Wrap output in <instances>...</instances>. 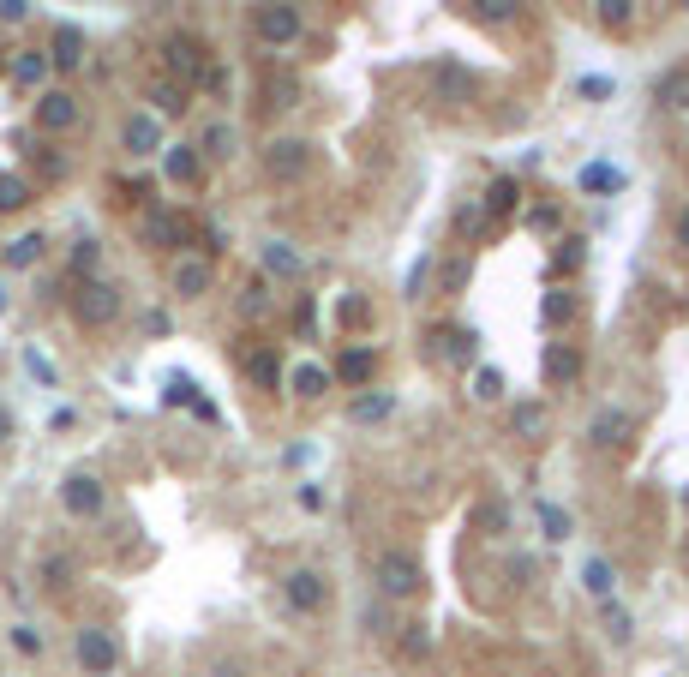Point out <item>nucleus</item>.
Returning <instances> with one entry per match:
<instances>
[{
  "mask_svg": "<svg viewBox=\"0 0 689 677\" xmlns=\"http://www.w3.org/2000/svg\"><path fill=\"white\" fill-rule=\"evenodd\" d=\"M372 582H378L384 600H414V594L426 588V570H420V558H408V552H378V558H372Z\"/></svg>",
  "mask_w": 689,
  "mask_h": 677,
  "instance_id": "f257e3e1",
  "label": "nucleus"
},
{
  "mask_svg": "<svg viewBox=\"0 0 689 677\" xmlns=\"http://www.w3.org/2000/svg\"><path fill=\"white\" fill-rule=\"evenodd\" d=\"M252 36H258L264 48L300 42V6H294V0H258V6H252Z\"/></svg>",
  "mask_w": 689,
  "mask_h": 677,
  "instance_id": "f03ea898",
  "label": "nucleus"
},
{
  "mask_svg": "<svg viewBox=\"0 0 689 677\" xmlns=\"http://www.w3.org/2000/svg\"><path fill=\"white\" fill-rule=\"evenodd\" d=\"M162 66H168V78H174L180 90H198L204 72H210V54H204L198 36H168V42H162Z\"/></svg>",
  "mask_w": 689,
  "mask_h": 677,
  "instance_id": "7ed1b4c3",
  "label": "nucleus"
},
{
  "mask_svg": "<svg viewBox=\"0 0 689 677\" xmlns=\"http://www.w3.org/2000/svg\"><path fill=\"white\" fill-rule=\"evenodd\" d=\"M72 318H78L84 330L114 324V318H120V288H114V282H102V276L78 282V294H72Z\"/></svg>",
  "mask_w": 689,
  "mask_h": 677,
  "instance_id": "20e7f679",
  "label": "nucleus"
},
{
  "mask_svg": "<svg viewBox=\"0 0 689 677\" xmlns=\"http://www.w3.org/2000/svg\"><path fill=\"white\" fill-rule=\"evenodd\" d=\"M426 84H432V102H444V108H462V102H474V72L468 66H456V60H432V72H426Z\"/></svg>",
  "mask_w": 689,
  "mask_h": 677,
  "instance_id": "39448f33",
  "label": "nucleus"
},
{
  "mask_svg": "<svg viewBox=\"0 0 689 677\" xmlns=\"http://www.w3.org/2000/svg\"><path fill=\"white\" fill-rule=\"evenodd\" d=\"M306 168H312V144H306V138H270V144H264V174H270V180L288 186V180H300Z\"/></svg>",
  "mask_w": 689,
  "mask_h": 677,
  "instance_id": "423d86ee",
  "label": "nucleus"
},
{
  "mask_svg": "<svg viewBox=\"0 0 689 677\" xmlns=\"http://www.w3.org/2000/svg\"><path fill=\"white\" fill-rule=\"evenodd\" d=\"M60 504H66V516L72 522H90V516H102V504H108V492H102V480L96 474H66L60 480Z\"/></svg>",
  "mask_w": 689,
  "mask_h": 677,
  "instance_id": "0eeeda50",
  "label": "nucleus"
},
{
  "mask_svg": "<svg viewBox=\"0 0 689 677\" xmlns=\"http://www.w3.org/2000/svg\"><path fill=\"white\" fill-rule=\"evenodd\" d=\"M72 654H78V666H84L90 677H108L114 666H120V642H114L108 630H78Z\"/></svg>",
  "mask_w": 689,
  "mask_h": 677,
  "instance_id": "6e6552de",
  "label": "nucleus"
},
{
  "mask_svg": "<svg viewBox=\"0 0 689 677\" xmlns=\"http://www.w3.org/2000/svg\"><path fill=\"white\" fill-rule=\"evenodd\" d=\"M282 600H288L294 612H324V600H330L324 570H288V576H282Z\"/></svg>",
  "mask_w": 689,
  "mask_h": 677,
  "instance_id": "1a4fd4ad",
  "label": "nucleus"
},
{
  "mask_svg": "<svg viewBox=\"0 0 689 677\" xmlns=\"http://www.w3.org/2000/svg\"><path fill=\"white\" fill-rule=\"evenodd\" d=\"M168 282H174V294H180V300H204V294H210V282H216V270H210V258L180 252V258H174V270H168Z\"/></svg>",
  "mask_w": 689,
  "mask_h": 677,
  "instance_id": "9d476101",
  "label": "nucleus"
},
{
  "mask_svg": "<svg viewBox=\"0 0 689 677\" xmlns=\"http://www.w3.org/2000/svg\"><path fill=\"white\" fill-rule=\"evenodd\" d=\"M78 114H84V108H78L72 90H42V96H36V126H42V132H72Z\"/></svg>",
  "mask_w": 689,
  "mask_h": 677,
  "instance_id": "9b49d317",
  "label": "nucleus"
},
{
  "mask_svg": "<svg viewBox=\"0 0 689 677\" xmlns=\"http://www.w3.org/2000/svg\"><path fill=\"white\" fill-rule=\"evenodd\" d=\"M630 432H636V420H630L624 408H600V414L588 420V444H594V450H624Z\"/></svg>",
  "mask_w": 689,
  "mask_h": 677,
  "instance_id": "f8f14e48",
  "label": "nucleus"
},
{
  "mask_svg": "<svg viewBox=\"0 0 689 677\" xmlns=\"http://www.w3.org/2000/svg\"><path fill=\"white\" fill-rule=\"evenodd\" d=\"M120 144H126V156H156V150H168V144H162V126H156V114H126Z\"/></svg>",
  "mask_w": 689,
  "mask_h": 677,
  "instance_id": "ddd939ff",
  "label": "nucleus"
},
{
  "mask_svg": "<svg viewBox=\"0 0 689 677\" xmlns=\"http://www.w3.org/2000/svg\"><path fill=\"white\" fill-rule=\"evenodd\" d=\"M198 174H204V150H198V144H168V150H162V180L198 186Z\"/></svg>",
  "mask_w": 689,
  "mask_h": 677,
  "instance_id": "4468645a",
  "label": "nucleus"
},
{
  "mask_svg": "<svg viewBox=\"0 0 689 677\" xmlns=\"http://www.w3.org/2000/svg\"><path fill=\"white\" fill-rule=\"evenodd\" d=\"M144 240L162 246V252H180V246H186V222H180L174 210H150V216H144Z\"/></svg>",
  "mask_w": 689,
  "mask_h": 677,
  "instance_id": "2eb2a0df",
  "label": "nucleus"
},
{
  "mask_svg": "<svg viewBox=\"0 0 689 677\" xmlns=\"http://www.w3.org/2000/svg\"><path fill=\"white\" fill-rule=\"evenodd\" d=\"M432 342H438V354H444V360H456V366H468V360L480 354V330H462V324H444Z\"/></svg>",
  "mask_w": 689,
  "mask_h": 677,
  "instance_id": "dca6fc26",
  "label": "nucleus"
},
{
  "mask_svg": "<svg viewBox=\"0 0 689 677\" xmlns=\"http://www.w3.org/2000/svg\"><path fill=\"white\" fill-rule=\"evenodd\" d=\"M516 210H522V186H516V174H498V180L486 186V216L504 222V216H516Z\"/></svg>",
  "mask_w": 689,
  "mask_h": 677,
  "instance_id": "f3484780",
  "label": "nucleus"
},
{
  "mask_svg": "<svg viewBox=\"0 0 689 677\" xmlns=\"http://www.w3.org/2000/svg\"><path fill=\"white\" fill-rule=\"evenodd\" d=\"M264 276H276V282H300L306 264H300V252H294L288 240H270V246H264Z\"/></svg>",
  "mask_w": 689,
  "mask_h": 677,
  "instance_id": "a211bd4d",
  "label": "nucleus"
},
{
  "mask_svg": "<svg viewBox=\"0 0 689 677\" xmlns=\"http://www.w3.org/2000/svg\"><path fill=\"white\" fill-rule=\"evenodd\" d=\"M576 378H582V348L552 342L546 348V384H576Z\"/></svg>",
  "mask_w": 689,
  "mask_h": 677,
  "instance_id": "6ab92c4d",
  "label": "nucleus"
},
{
  "mask_svg": "<svg viewBox=\"0 0 689 677\" xmlns=\"http://www.w3.org/2000/svg\"><path fill=\"white\" fill-rule=\"evenodd\" d=\"M522 6H528V0H468V18L486 24V30H504V24L522 18Z\"/></svg>",
  "mask_w": 689,
  "mask_h": 677,
  "instance_id": "aec40b11",
  "label": "nucleus"
},
{
  "mask_svg": "<svg viewBox=\"0 0 689 677\" xmlns=\"http://www.w3.org/2000/svg\"><path fill=\"white\" fill-rule=\"evenodd\" d=\"M48 54H54V66H60V72L84 66V30H78V24H60V30H54V42H48Z\"/></svg>",
  "mask_w": 689,
  "mask_h": 677,
  "instance_id": "412c9836",
  "label": "nucleus"
},
{
  "mask_svg": "<svg viewBox=\"0 0 689 677\" xmlns=\"http://www.w3.org/2000/svg\"><path fill=\"white\" fill-rule=\"evenodd\" d=\"M198 150H204L210 162H234V150H240V132H234L228 120H210V126H204V138H198Z\"/></svg>",
  "mask_w": 689,
  "mask_h": 677,
  "instance_id": "4be33fe9",
  "label": "nucleus"
},
{
  "mask_svg": "<svg viewBox=\"0 0 689 677\" xmlns=\"http://www.w3.org/2000/svg\"><path fill=\"white\" fill-rule=\"evenodd\" d=\"M246 378H252L258 390H276V384H282V354H276V348H246Z\"/></svg>",
  "mask_w": 689,
  "mask_h": 677,
  "instance_id": "5701e85b",
  "label": "nucleus"
},
{
  "mask_svg": "<svg viewBox=\"0 0 689 677\" xmlns=\"http://www.w3.org/2000/svg\"><path fill=\"white\" fill-rule=\"evenodd\" d=\"M390 414H396V396H390V390H372V396H354V402H348V420H354V426H378V420H390Z\"/></svg>",
  "mask_w": 689,
  "mask_h": 677,
  "instance_id": "b1692460",
  "label": "nucleus"
},
{
  "mask_svg": "<svg viewBox=\"0 0 689 677\" xmlns=\"http://www.w3.org/2000/svg\"><path fill=\"white\" fill-rule=\"evenodd\" d=\"M186 96H192V90H180L174 78H162V84H150V114H156V120H174V114H186V108H192Z\"/></svg>",
  "mask_w": 689,
  "mask_h": 677,
  "instance_id": "393cba45",
  "label": "nucleus"
},
{
  "mask_svg": "<svg viewBox=\"0 0 689 677\" xmlns=\"http://www.w3.org/2000/svg\"><path fill=\"white\" fill-rule=\"evenodd\" d=\"M330 378H336L330 366H318V360H306V366H300V372H294L288 384H294V396H300V402H318V396L330 390Z\"/></svg>",
  "mask_w": 689,
  "mask_h": 677,
  "instance_id": "a878e982",
  "label": "nucleus"
},
{
  "mask_svg": "<svg viewBox=\"0 0 689 677\" xmlns=\"http://www.w3.org/2000/svg\"><path fill=\"white\" fill-rule=\"evenodd\" d=\"M654 102H660V108H689V66H672V72H660V84H654Z\"/></svg>",
  "mask_w": 689,
  "mask_h": 677,
  "instance_id": "bb28decb",
  "label": "nucleus"
},
{
  "mask_svg": "<svg viewBox=\"0 0 689 677\" xmlns=\"http://www.w3.org/2000/svg\"><path fill=\"white\" fill-rule=\"evenodd\" d=\"M48 72H54V54H48V48H24V54L12 60V78H18V84H42Z\"/></svg>",
  "mask_w": 689,
  "mask_h": 677,
  "instance_id": "cd10ccee",
  "label": "nucleus"
},
{
  "mask_svg": "<svg viewBox=\"0 0 689 677\" xmlns=\"http://www.w3.org/2000/svg\"><path fill=\"white\" fill-rule=\"evenodd\" d=\"M576 186H582V192H624V168H612V162H588V168L576 174Z\"/></svg>",
  "mask_w": 689,
  "mask_h": 677,
  "instance_id": "c85d7f7f",
  "label": "nucleus"
},
{
  "mask_svg": "<svg viewBox=\"0 0 689 677\" xmlns=\"http://www.w3.org/2000/svg\"><path fill=\"white\" fill-rule=\"evenodd\" d=\"M96 270H102V240L78 234V240H72V276H78V282H90Z\"/></svg>",
  "mask_w": 689,
  "mask_h": 677,
  "instance_id": "c756f323",
  "label": "nucleus"
},
{
  "mask_svg": "<svg viewBox=\"0 0 689 677\" xmlns=\"http://www.w3.org/2000/svg\"><path fill=\"white\" fill-rule=\"evenodd\" d=\"M372 366H378V354H372V348H348V354L336 360V378H342V384H366V378H372Z\"/></svg>",
  "mask_w": 689,
  "mask_h": 677,
  "instance_id": "7c9ffc66",
  "label": "nucleus"
},
{
  "mask_svg": "<svg viewBox=\"0 0 689 677\" xmlns=\"http://www.w3.org/2000/svg\"><path fill=\"white\" fill-rule=\"evenodd\" d=\"M546 420H552V414H546V402H516V408H510L516 438H540V432H546Z\"/></svg>",
  "mask_w": 689,
  "mask_h": 677,
  "instance_id": "2f4dec72",
  "label": "nucleus"
},
{
  "mask_svg": "<svg viewBox=\"0 0 689 677\" xmlns=\"http://www.w3.org/2000/svg\"><path fill=\"white\" fill-rule=\"evenodd\" d=\"M474 528H480L486 540H504V534H510V504H498V498H486V504L474 510Z\"/></svg>",
  "mask_w": 689,
  "mask_h": 677,
  "instance_id": "473e14b6",
  "label": "nucleus"
},
{
  "mask_svg": "<svg viewBox=\"0 0 689 677\" xmlns=\"http://www.w3.org/2000/svg\"><path fill=\"white\" fill-rule=\"evenodd\" d=\"M582 582H588L594 600H612V594H618V570H612L606 558H588V564H582Z\"/></svg>",
  "mask_w": 689,
  "mask_h": 677,
  "instance_id": "72a5a7b5",
  "label": "nucleus"
},
{
  "mask_svg": "<svg viewBox=\"0 0 689 677\" xmlns=\"http://www.w3.org/2000/svg\"><path fill=\"white\" fill-rule=\"evenodd\" d=\"M42 234H18L12 246H6V270H30V264H42Z\"/></svg>",
  "mask_w": 689,
  "mask_h": 677,
  "instance_id": "f704fd0d",
  "label": "nucleus"
},
{
  "mask_svg": "<svg viewBox=\"0 0 689 677\" xmlns=\"http://www.w3.org/2000/svg\"><path fill=\"white\" fill-rule=\"evenodd\" d=\"M204 396H198V384L186 378V372H174V378H162V408H198Z\"/></svg>",
  "mask_w": 689,
  "mask_h": 677,
  "instance_id": "c9c22d12",
  "label": "nucleus"
},
{
  "mask_svg": "<svg viewBox=\"0 0 689 677\" xmlns=\"http://www.w3.org/2000/svg\"><path fill=\"white\" fill-rule=\"evenodd\" d=\"M600 606H606V612H600V618H606V636H612V642L624 648V642L636 636V618H630V612H624L618 600H600Z\"/></svg>",
  "mask_w": 689,
  "mask_h": 677,
  "instance_id": "e433bc0d",
  "label": "nucleus"
},
{
  "mask_svg": "<svg viewBox=\"0 0 689 677\" xmlns=\"http://www.w3.org/2000/svg\"><path fill=\"white\" fill-rule=\"evenodd\" d=\"M24 204H30V180L0 168V210H24Z\"/></svg>",
  "mask_w": 689,
  "mask_h": 677,
  "instance_id": "4c0bfd02",
  "label": "nucleus"
},
{
  "mask_svg": "<svg viewBox=\"0 0 689 677\" xmlns=\"http://www.w3.org/2000/svg\"><path fill=\"white\" fill-rule=\"evenodd\" d=\"M264 96H270V108H294V96H300L294 72H270V78H264Z\"/></svg>",
  "mask_w": 689,
  "mask_h": 677,
  "instance_id": "58836bf2",
  "label": "nucleus"
},
{
  "mask_svg": "<svg viewBox=\"0 0 689 677\" xmlns=\"http://www.w3.org/2000/svg\"><path fill=\"white\" fill-rule=\"evenodd\" d=\"M570 312H576V294H570V288H552V294H546V306H540V318H546V324H570Z\"/></svg>",
  "mask_w": 689,
  "mask_h": 677,
  "instance_id": "ea45409f",
  "label": "nucleus"
},
{
  "mask_svg": "<svg viewBox=\"0 0 689 677\" xmlns=\"http://www.w3.org/2000/svg\"><path fill=\"white\" fill-rule=\"evenodd\" d=\"M540 528H546V540H570L576 534L570 510H558V504H540Z\"/></svg>",
  "mask_w": 689,
  "mask_h": 677,
  "instance_id": "a19ab883",
  "label": "nucleus"
},
{
  "mask_svg": "<svg viewBox=\"0 0 689 677\" xmlns=\"http://www.w3.org/2000/svg\"><path fill=\"white\" fill-rule=\"evenodd\" d=\"M474 402H504V372L480 366V372H474Z\"/></svg>",
  "mask_w": 689,
  "mask_h": 677,
  "instance_id": "79ce46f5",
  "label": "nucleus"
},
{
  "mask_svg": "<svg viewBox=\"0 0 689 677\" xmlns=\"http://www.w3.org/2000/svg\"><path fill=\"white\" fill-rule=\"evenodd\" d=\"M630 18H636V0H600V24L606 30H624Z\"/></svg>",
  "mask_w": 689,
  "mask_h": 677,
  "instance_id": "37998d69",
  "label": "nucleus"
},
{
  "mask_svg": "<svg viewBox=\"0 0 689 677\" xmlns=\"http://www.w3.org/2000/svg\"><path fill=\"white\" fill-rule=\"evenodd\" d=\"M486 222H492V216H486V204H462V210H456V228H462V234H480Z\"/></svg>",
  "mask_w": 689,
  "mask_h": 677,
  "instance_id": "c03bdc74",
  "label": "nucleus"
},
{
  "mask_svg": "<svg viewBox=\"0 0 689 677\" xmlns=\"http://www.w3.org/2000/svg\"><path fill=\"white\" fill-rule=\"evenodd\" d=\"M204 96H228V66L222 60H210V72H204V84H198Z\"/></svg>",
  "mask_w": 689,
  "mask_h": 677,
  "instance_id": "a18cd8bd",
  "label": "nucleus"
},
{
  "mask_svg": "<svg viewBox=\"0 0 689 677\" xmlns=\"http://www.w3.org/2000/svg\"><path fill=\"white\" fill-rule=\"evenodd\" d=\"M264 306H270V288H264V282H252V288L240 294V312H246V318H258Z\"/></svg>",
  "mask_w": 689,
  "mask_h": 677,
  "instance_id": "49530a36",
  "label": "nucleus"
},
{
  "mask_svg": "<svg viewBox=\"0 0 689 677\" xmlns=\"http://www.w3.org/2000/svg\"><path fill=\"white\" fill-rule=\"evenodd\" d=\"M12 648H18V654H42V630H30V624H12Z\"/></svg>",
  "mask_w": 689,
  "mask_h": 677,
  "instance_id": "de8ad7c7",
  "label": "nucleus"
},
{
  "mask_svg": "<svg viewBox=\"0 0 689 677\" xmlns=\"http://www.w3.org/2000/svg\"><path fill=\"white\" fill-rule=\"evenodd\" d=\"M426 648H432L426 624H402V654H426Z\"/></svg>",
  "mask_w": 689,
  "mask_h": 677,
  "instance_id": "09e8293b",
  "label": "nucleus"
},
{
  "mask_svg": "<svg viewBox=\"0 0 689 677\" xmlns=\"http://www.w3.org/2000/svg\"><path fill=\"white\" fill-rule=\"evenodd\" d=\"M462 288H468V258L444 264V294H462Z\"/></svg>",
  "mask_w": 689,
  "mask_h": 677,
  "instance_id": "8fccbe9b",
  "label": "nucleus"
},
{
  "mask_svg": "<svg viewBox=\"0 0 689 677\" xmlns=\"http://www.w3.org/2000/svg\"><path fill=\"white\" fill-rule=\"evenodd\" d=\"M576 264H582V240H564L558 246V270H576Z\"/></svg>",
  "mask_w": 689,
  "mask_h": 677,
  "instance_id": "3c124183",
  "label": "nucleus"
},
{
  "mask_svg": "<svg viewBox=\"0 0 689 677\" xmlns=\"http://www.w3.org/2000/svg\"><path fill=\"white\" fill-rule=\"evenodd\" d=\"M24 366H30V372H36V378H42V384H54V366H48V360H42V354H36V348H30V354H24Z\"/></svg>",
  "mask_w": 689,
  "mask_h": 677,
  "instance_id": "603ef678",
  "label": "nucleus"
},
{
  "mask_svg": "<svg viewBox=\"0 0 689 677\" xmlns=\"http://www.w3.org/2000/svg\"><path fill=\"white\" fill-rule=\"evenodd\" d=\"M60 174H66V162L54 150H42V180H60Z\"/></svg>",
  "mask_w": 689,
  "mask_h": 677,
  "instance_id": "864d4df0",
  "label": "nucleus"
},
{
  "mask_svg": "<svg viewBox=\"0 0 689 677\" xmlns=\"http://www.w3.org/2000/svg\"><path fill=\"white\" fill-rule=\"evenodd\" d=\"M300 510H312V516H318V510H324V492H318V486H300Z\"/></svg>",
  "mask_w": 689,
  "mask_h": 677,
  "instance_id": "5fc2aeb1",
  "label": "nucleus"
},
{
  "mask_svg": "<svg viewBox=\"0 0 689 677\" xmlns=\"http://www.w3.org/2000/svg\"><path fill=\"white\" fill-rule=\"evenodd\" d=\"M678 246H684V252H689V204H684V210H678Z\"/></svg>",
  "mask_w": 689,
  "mask_h": 677,
  "instance_id": "6e6d98bb",
  "label": "nucleus"
},
{
  "mask_svg": "<svg viewBox=\"0 0 689 677\" xmlns=\"http://www.w3.org/2000/svg\"><path fill=\"white\" fill-rule=\"evenodd\" d=\"M6 438H12V414L0 408V444H6Z\"/></svg>",
  "mask_w": 689,
  "mask_h": 677,
  "instance_id": "4d7b16f0",
  "label": "nucleus"
},
{
  "mask_svg": "<svg viewBox=\"0 0 689 677\" xmlns=\"http://www.w3.org/2000/svg\"><path fill=\"white\" fill-rule=\"evenodd\" d=\"M6 306H12V300H6V282H0V312H6Z\"/></svg>",
  "mask_w": 689,
  "mask_h": 677,
  "instance_id": "13d9d810",
  "label": "nucleus"
},
{
  "mask_svg": "<svg viewBox=\"0 0 689 677\" xmlns=\"http://www.w3.org/2000/svg\"><path fill=\"white\" fill-rule=\"evenodd\" d=\"M684 564H689V540H684Z\"/></svg>",
  "mask_w": 689,
  "mask_h": 677,
  "instance_id": "bf43d9fd",
  "label": "nucleus"
},
{
  "mask_svg": "<svg viewBox=\"0 0 689 677\" xmlns=\"http://www.w3.org/2000/svg\"><path fill=\"white\" fill-rule=\"evenodd\" d=\"M678 6H684V12H689V0H678Z\"/></svg>",
  "mask_w": 689,
  "mask_h": 677,
  "instance_id": "052dcab7",
  "label": "nucleus"
},
{
  "mask_svg": "<svg viewBox=\"0 0 689 677\" xmlns=\"http://www.w3.org/2000/svg\"><path fill=\"white\" fill-rule=\"evenodd\" d=\"M684 504H689V492H684Z\"/></svg>",
  "mask_w": 689,
  "mask_h": 677,
  "instance_id": "680f3d73",
  "label": "nucleus"
}]
</instances>
